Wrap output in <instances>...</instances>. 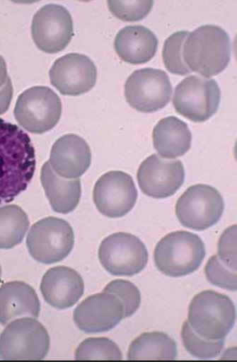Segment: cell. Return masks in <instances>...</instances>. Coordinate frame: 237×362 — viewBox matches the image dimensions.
Instances as JSON below:
<instances>
[{
  "mask_svg": "<svg viewBox=\"0 0 237 362\" xmlns=\"http://www.w3.org/2000/svg\"><path fill=\"white\" fill-rule=\"evenodd\" d=\"M75 360L121 361L122 354L120 346L108 338H89L76 348Z\"/></svg>",
  "mask_w": 237,
  "mask_h": 362,
  "instance_id": "obj_25",
  "label": "cell"
},
{
  "mask_svg": "<svg viewBox=\"0 0 237 362\" xmlns=\"http://www.w3.org/2000/svg\"><path fill=\"white\" fill-rule=\"evenodd\" d=\"M51 83L62 95L87 93L97 80V68L85 54L71 53L54 62L50 71Z\"/></svg>",
  "mask_w": 237,
  "mask_h": 362,
  "instance_id": "obj_15",
  "label": "cell"
},
{
  "mask_svg": "<svg viewBox=\"0 0 237 362\" xmlns=\"http://www.w3.org/2000/svg\"><path fill=\"white\" fill-rule=\"evenodd\" d=\"M205 256L204 243L198 235L178 231L166 235L158 242L154 261L166 276L181 277L197 271Z\"/></svg>",
  "mask_w": 237,
  "mask_h": 362,
  "instance_id": "obj_4",
  "label": "cell"
},
{
  "mask_svg": "<svg viewBox=\"0 0 237 362\" xmlns=\"http://www.w3.org/2000/svg\"><path fill=\"white\" fill-rule=\"evenodd\" d=\"M62 112V101L52 89L35 86L18 96L13 115L21 127L33 134H43L57 127Z\"/></svg>",
  "mask_w": 237,
  "mask_h": 362,
  "instance_id": "obj_7",
  "label": "cell"
},
{
  "mask_svg": "<svg viewBox=\"0 0 237 362\" xmlns=\"http://www.w3.org/2000/svg\"><path fill=\"white\" fill-rule=\"evenodd\" d=\"M138 192L134 179L122 171H110L96 181L93 190L95 205L110 218L124 217L134 207Z\"/></svg>",
  "mask_w": 237,
  "mask_h": 362,
  "instance_id": "obj_13",
  "label": "cell"
},
{
  "mask_svg": "<svg viewBox=\"0 0 237 362\" xmlns=\"http://www.w3.org/2000/svg\"><path fill=\"white\" fill-rule=\"evenodd\" d=\"M36 170V154L29 135L0 118V205L26 190Z\"/></svg>",
  "mask_w": 237,
  "mask_h": 362,
  "instance_id": "obj_1",
  "label": "cell"
},
{
  "mask_svg": "<svg viewBox=\"0 0 237 362\" xmlns=\"http://www.w3.org/2000/svg\"><path fill=\"white\" fill-rule=\"evenodd\" d=\"M187 31L174 33L166 39L163 46V59L165 66L173 74L185 76L192 71L183 60V50Z\"/></svg>",
  "mask_w": 237,
  "mask_h": 362,
  "instance_id": "obj_27",
  "label": "cell"
},
{
  "mask_svg": "<svg viewBox=\"0 0 237 362\" xmlns=\"http://www.w3.org/2000/svg\"><path fill=\"white\" fill-rule=\"evenodd\" d=\"M111 13L124 22H139L149 16L153 1H108Z\"/></svg>",
  "mask_w": 237,
  "mask_h": 362,
  "instance_id": "obj_29",
  "label": "cell"
},
{
  "mask_svg": "<svg viewBox=\"0 0 237 362\" xmlns=\"http://www.w3.org/2000/svg\"><path fill=\"white\" fill-rule=\"evenodd\" d=\"M158 45L156 34L142 25L123 28L115 40L118 57L132 65L144 64L151 60L157 52Z\"/></svg>",
  "mask_w": 237,
  "mask_h": 362,
  "instance_id": "obj_19",
  "label": "cell"
},
{
  "mask_svg": "<svg viewBox=\"0 0 237 362\" xmlns=\"http://www.w3.org/2000/svg\"><path fill=\"white\" fill-rule=\"evenodd\" d=\"M13 89L10 78L4 86L0 89V115H4L10 108L13 98Z\"/></svg>",
  "mask_w": 237,
  "mask_h": 362,
  "instance_id": "obj_32",
  "label": "cell"
},
{
  "mask_svg": "<svg viewBox=\"0 0 237 362\" xmlns=\"http://www.w3.org/2000/svg\"><path fill=\"white\" fill-rule=\"evenodd\" d=\"M85 291L81 276L72 268L55 267L48 269L40 283L45 302L58 310L72 308Z\"/></svg>",
  "mask_w": 237,
  "mask_h": 362,
  "instance_id": "obj_17",
  "label": "cell"
},
{
  "mask_svg": "<svg viewBox=\"0 0 237 362\" xmlns=\"http://www.w3.org/2000/svg\"><path fill=\"white\" fill-rule=\"evenodd\" d=\"M50 337L45 327L33 317L16 319L0 335V359L40 361L50 350Z\"/></svg>",
  "mask_w": 237,
  "mask_h": 362,
  "instance_id": "obj_5",
  "label": "cell"
},
{
  "mask_svg": "<svg viewBox=\"0 0 237 362\" xmlns=\"http://www.w3.org/2000/svg\"><path fill=\"white\" fill-rule=\"evenodd\" d=\"M31 30L40 51L57 54L64 51L74 37L72 16L64 6L47 4L35 13Z\"/></svg>",
  "mask_w": 237,
  "mask_h": 362,
  "instance_id": "obj_12",
  "label": "cell"
},
{
  "mask_svg": "<svg viewBox=\"0 0 237 362\" xmlns=\"http://www.w3.org/2000/svg\"><path fill=\"white\" fill-rule=\"evenodd\" d=\"M1 276H2V269H1V266H0V280H1Z\"/></svg>",
  "mask_w": 237,
  "mask_h": 362,
  "instance_id": "obj_34",
  "label": "cell"
},
{
  "mask_svg": "<svg viewBox=\"0 0 237 362\" xmlns=\"http://www.w3.org/2000/svg\"><path fill=\"white\" fill-rule=\"evenodd\" d=\"M99 259L109 274L117 276H132L141 273L147 266L149 252L137 236L117 233L101 243Z\"/></svg>",
  "mask_w": 237,
  "mask_h": 362,
  "instance_id": "obj_10",
  "label": "cell"
},
{
  "mask_svg": "<svg viewBox=\"0 0 237 362\" xmlns=\"http://www.w3.org/2000/svg\"><path fill=\"white\" fill-rule=\"evenodd\" d=\"M40 181L54 212L68 214L78 206L81 197L80 178L66 179L55 173L50 161L42 166Z\"/></svg>",
  "mask_w": 237,
  "mask_h": 362,
  "instance_id": "obj_21",
  "label": "cell"
},
{
  "mask_svg": "<svg viewBox=\"0 0 237 362\" xmlns=\"http://www.w3.org/2000/svg\"><path fill=\"white\" fill-rule=\"evenodd\" d=\"M236 321L234 303L228 296L212 290L195 296L188 308V323L202 338L225 339Z\"/></svg>",
  "mask_w": 237,
  "mask_h": 362,
  "instance_id": "obj_3",
  "label": "cell"
},
{
  "mask_svg": "<svg viewBox=\"0 0 237 362\" xmlns=\"http://www.w3.org/2000/svg\"><path fill=\"white\" fill-rule=\"evenodd\" d=\"M103 291L109 292L120 299L124 308V318L134 315L141 305V292L130 281L125 280L111 281Z\"/></svg>",
  "mask_w": 237,
  "mask_h": 362,
  "instance_id": "obj_28",
  "label": "cell"
},
{
  "mask_svg": "<svg viewBox=\"0 0 237 362\" xmlns=\"http://www.w3.org/2000/svg\"><path fill=\"white\" fill-rule=\"evenodd\" d=\"M40 303L36 291L23 281H11L0 288V324L8 325L22 316L37 318Z\"/></svg>",
  "mask_w": 237,
  "mask_h": 362,
  "instance_id": "obj_20",
  "label": "cell"
},
{
  "mask_svg": "<svg viewBox=\"0 0 237 362\" xmlns=\"http://www.w3.org/2000/svg\"><path fill=\"white\" fill-rule=\"evenodd\" d=\"M178 357L175 341L164 332H145L137 337L129 348L130 361H173Z\"/></svg>",
  "mask_w": 237,
  "mask_h": 362,
  "instance_id": "obj_23",
  "label": "cell"
},
{
  "mask_svg": "<svg viewBox=\"0 0 237 362\" xmlns=\"http://www.w3.org/2000/svg\"><path fill=\"white\" fill-rule=\"evenodd\" d=\"M8 78V67L4 59L0 55V89L4 86Z\"/></svg>",
  "mask_w": 237,
  "mask_h": 362,
  "instance_id": "obj_33",
  "label": "cell"
},
{
  "mask_svg": "<svg viewBox=\"0 0 237 362\" xmlns=\"http://www.w3.org/2000/svg\"><path fill=\"white\" fill-rule=\"evenodd\" d=\"M172 83L162 69L144 68L132 73L125 83V97L139 112L153 113L164 108L171 100Z\"/></svg>",
  "mask_w": 237,
  "mask_h": 362,
  "instance_id": "obj_11",
  "label": "cell"
},
{
  "mask_svg": "<svg viewBox=\"0 0 237 362\" xmlns=\"http://www.w3.org/2000/svg\"><path fill=\"white\" fill-rule=\"evenodd\" d=\"M30 225L28 215L18 205L0 207V249L10 250L19 245Z\"/></svg>",
  "mask_w": 237,
  "mask_h": 362,
  "instance_id": "obj_24",
  "label": "cell"
},
{
  "mask_svg": "<svg viewBox=\"0 0 237 362\" xmlns=\"http://www.w3.org/2000/svg\"><path fill=\"white\" fill-rule=\"evenodd\" d=\"M236 226H232L221 235L218 243L221 262L229 269L236 272Z\"/></svg>",
  "mask_w": 237,
  "mask_h": 362,
  "instance_id": "obj_31",
  "label": "cell"
},
{
  "mask_svg": "<svg viewBox=\"0 0 237 362\" xmlns=\"http://www.w3.org/2000/svg\"><path fill=\"white\" fill-rule=\"evenodd\" d=\"M205 275L209 282L223 289L236 291V272L225 266L217 255H213L205 267Z\"/></svg>",
  "mask_w": 237,
  "mask_h": 362,
  "instance_id": "obj_30",
  "label": "cell"
},
{
  "mask_svg": "<svg viewBox=\"0 0 237 362\" xmlns=\"http://www.w3.org/2000/svg\"><path fill=\"white\" fill-rule=\"evenodd\" d=\"M224 209L219 192L212 186L200 184L188 187L178 200L175 211L181 225L201 232L217 224Z\"/></svg>",
  "mask_w": 237,
  "mask_h": 362,
  "instance_id": "obj_9",
  "label": "cell"
},
{
  "mask_svg": "<svg viewBox=\"0 0 237 362\" xmlns=\"http://www.w3.org/2000/svg\"><path fill=\"white\" fill-rule=\"evenodd\" d=\"M183 60L191 71L206 78L224 71L231 58V43L222 28L205 25L187 37L183 50Z\"/></svg>",
  "mask_w": 237,
  "mask_h": 362,
  "instance_id": "obj_2",
  "label": "cell"
},
{
  "mask_svg": "<svg viewBox=\"0 0 237 362\" xmlns=\"http://www.w3.org/2000/svg\"><path fill=\"white\" fill-rule=\"evenodd\" d=\"M153 142L159 156L172 159L190 150L192 132L186 122L170 116L160 120L153 130Z\"/></svg>",
  "mask_w": 237,
  "mask_h": 362,
  "instance_id": "obj_22",
  "label": "cell"
},
{
  "mask_svg": "<svg viewBox=\"0 0 237 362\" xmlns=\"http://www.w3.org/2000/svg\"><path fill=\"white\" fill-rule=\"evenodd\" d=\"M181 338L187 351L200 359L217 357L225 346V339L211 341L200 337L193 331L187 321L183 325Z\"/></svg>",
  "mask_w": 237,
  "mask_h": 362,
  "instance_id": "obj_26",
  "label": "cell"
},
{
  "mask_svg": "<svg viewBox=\"0 0 237 362\" xmlns=\"http://www.w3.org/2000/svg\"><path fill=\"white\" fill-rule=\"evenodd\" d=\"M185 173L180 160H165L156 154L139 165L137 180L141 191L153 199L168 198L185 182Z\"/></svg>",
  "mask_w": 237,
  "mask_h": 362,
  "instance_id": "obj_14",
  "label": "cell"
},
{
  "mask_svg": "<svg viewBox=\"0 0 237 362\" xmlns=\"http://www.w3.org/2000/svg\"><path fill=\"white\" fill-rule=\"evenodd\" d=\"M124 318V308L116 296L103 291L88 297L76 308L74 321L86 333L107 332Z\"/></svg>",
  "mask_w": 237,
  "mask_h": 362,
  "instance_id": "obj_16",
  "label": "cell"
},
{
  "mask_svg": "<svg viewBox=\"0 0 237 362\" xmlns=\"http://www.w3.org/2000/svg\"><path fill=\"white\" fill-rule=\"evenodd\" d=\"M92 152L88 143L76 134L61 136L52 146L50 163L54 172L66 179L79 178L89 169Z\"/></svg>",
  "mask_w": 237,
  "mask_h": 362,
  "instance_id": "obj_18",
  "label": "cell"
},
{
  "mask_svg": "<svg viewBox=\"0 0 237 362\" xmlns=\"http://www.w3.org/2000/svg\"><path fill=\"white\" fill-rule=\"evenodd\" d=\"M26 246L33 259L52 264L64 260L74 246V232L67 221L48 217L34 223Z\"/></svg>",
  "mask_w": 237,
  "mask_h": 362,
  "instance_id": "obj_6",
  "label": "cell"
},
{
  "mask_svg": "<svg viewBox=\"0 0 237 362\" xmlns=\"http://www.w3.org/2000/svg\"><path fill=\"white\" fill-rule=\"evenodd\" d=\"M221 90L214 79L190 76L174 90L173 105L177 112L193 122H204L217 112Z\"/></svg>",
  "mask_w": 237,
  "mask_h": 362,
  "instance_id": "obj_8",
  "label": "cell"
}]
</instances>
